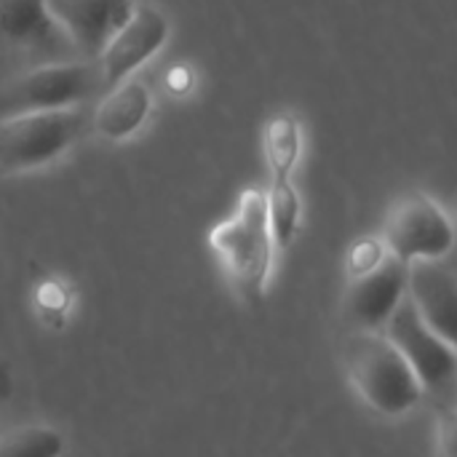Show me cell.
<instances>
[{
  "label": "cell",
  "mask_w": 457,
  "mask_h": 457,
  "mask_svg": "<svg viewBox=\"0 0 457 457\" xmlns=\"http://www.w3.org/2000/svg\"><path fill=\"white\" fill-rule=\"evenodd\" d=\"M410 292V265L386 257L375 270L351 278L343 297V316L353 332H378L386 329L394 311Z\"/></svg>",
  "instance_id": "ba28073f"
},
{
  "label": "cell",
  "mask_w": 457,
  "mask_h": 457,
  "mask_svg": "<svg viewBox=\"0 0 457 457\" xmlns=\"http://www.w3.org/2000/svg\"><path fill=\"white\" fill-rule=\"evenodd\" d=\"M209 249L220 260L233 289L246 303L262 300L276 254L265 190L246 187L238 195L236 212L209 230Z\"/></svg>",
  "instance_id": "6da1fadb"
},
{
  "label": "cell",
  "mask_w": 457,
  "mask_h": 457,
  "mask_svg": "<svg viewBox=\"0 0 457 457\" xmlns=\"http://www.w3.org/2000/svg\"><path fill=\"white\" fill-rule=\"evenodd\" d=\"M46 5L72 43L78 59H99L134 13L137 0H46Z\"/></svg>",
  "instance_id": "9c48e42d"
},
{
  "label": "cell",
  "mask_w": 457,
  "mask_h": 457,
  "mask_svg": "<svg viewBox=\"0 0 457 457\" xmlns=\"http://www.w3.org/2000/svg\"><path fill=\"white\" fill-rule=\"evenodd\" d=\"M150 115H153V91L145 80L134 75L107 88L99 96L88 126L99 139L118 145L137 137L150 120Z\"/></svg>",
  "instance_id": "7c38bea8"
},
{
  "label": "cell",
  "mask_w": 457,
  "mask_h": 457,
  "mask_svg": "<svg viewBox=\"0 0 457 457\" xmlns=\"http://www.w3.org/2000/svg\"><path fill=\"white\" fill-rule=\"evenodd\" d=\"M436 457H457V410H442L439 412Z\"/></svg>",
  "instance_id": "ac0fdd59"
},
{
  "label": "cell",
  "mask_w": 457,
  "mask_h": 457,
  "mask_svg": "<svg viewBox=\"0 0 457 457\" xmlns=\"http://www.w3.org/2000/svg\"><path fill=\"white\" fill-rule=\"evenodd\" d=\"M265 161L270 169V179H292L300 155H303V129L292 112H281L268 120L265 137Z\"/></svg>",
  "instance_id": "4fadbf2b"
},
{
  "label": "cell",
  "mask_w": 457,
  "mask_h": 457,
  "mask_svg": "<svg viewBox=\"0 0 457 457\" xmlns=\"http://www.w3.org/2000/svg\"><path fill=\"white\" fill-rule=\"evenodd\" d=\"M88 120L83 107L0 118V179L56 163L80 139Z\"/></svg>",
  "instance_id": "277c9868"
},
{
  "label": "cell",
  "mask_w": 457,
  "mask_h": 457,
  "mask_svg": "<svg viewBox=\"0 0 457 457\" xmlns=\"http://www.w3.org/2000/svg\"><path fill=\"white\" fill-rule=\"evenodd\" d=\"M386 257H388V249H386L383 238H361V241H356L351 246V252H348V281L375 270Z\"/></svg>",
  "instance_id": "e0dca14e"
},
{
  "label": "cell",
  "mask_w": 457,
  "mask_h": 457,
  "mask_svg": "<svg viewBox=\"0 0 457 457\" xmlns=\"http://www.w3.org/2000/svg\"><path fill=\"white\" fill-rule=\"evenodd\" d=\"M169 88H174L179 94L190 91L193 88V72H190V67H174L169 72Z\"/></svg>",
  "instance_id": "d6986e66"
},
{
  "label": "cell",
  "mask_w": 457,
  "mask_h": 457,
  "mask_svg": "<svg viewBox=\"0 0 457 457\" xmlns=\"http://www.w3.org/2000/svg\"><path fill=\"white\" fill-rule=\"evenodd\" d=\"M343 361L359 396L380 415H407L426 396L402 351L380 332H353L343 345Z\"/></svg>",
  "instance_id": "7a4b0ae2"
},
{
  "label": "cell",
  "mask_w": 457,
  "mask_h": 457,
  "mask_svg": "<svg viewBox=\"0 0 457 457\" xmlns=\"http://www.w3.org/2000/svg\"><path fill=\"white\" fill-rule=\"evenodd\" d=\"M386 337L402 351L434 407L457 410V351L423 324L410 295L388 319Z\"/></svg>",
  "instance_id": "5b68a950"
},
{
  "label": "cell",
  "mask_w": 457,
  "mask_h": 457,
  "mask_svg": "<svg viewBox=\"0 0 457 457\" xmlns=\"http://www.w3.org/2000/svg\"><path fill=\"white\" fill-rule=\"evenodd\" d=\"M8 391H11L8 372H5V370H0V399H5V396H8Z\"/></svg>",
  "instance_id": "ffe728a7"
},
{
  "label": "cell",
  "mask_w": 457,
  "mask_h": 457,
  "mask_svg": "<svg viewBox=\"0 0 457 457\" xmlns=\"http://www.w3.org/2000/svg\"><path fill=\"white\" fill-rule=\"evenodd\" d=\"M268 222L276 241V249H289L303 220V201L292 179H270L265 190Z\"/></svg>",
  "instance_id": "5bb4252c"
},
{
  "label": "cell",
  "mask_w": 457,
  "mask_h": 457,
  "mask_svg": "<svg viewBox=\"0 0 457 457\" xmlns=\"http://www.w3.org/2000/svg\"><path fill=\"white\" fill-rule=\"evenodd\" d=\"M169 35H171L169 16L150 3H137L129 21L115 32V37L96 59L102 70L104 91L126 78H134L137 70H142L150 59H155L169 43Z\"/></svg>",
  "instance_id": "52a82bcc"
},
{
  "label": "cell",
  "mask_w": 457,
  "mask_h": 457,
  "mask_svg": "<svg viewBox=\"0 0 457 457\" xmlns=\"http://www.w3.org/2000/svg\"><path fill=\"white\" fill-rule=\"evenodd\" d=\"M64 439L46 426H24L0 434V457H62Z\"/></svg>",
  "instance_id": "2e32d148"
},
{
  "label": "cell",
  "mask_w": 457,
  "mask_h": 457,
  "mask_svg": "<svg viewBox=\"0 0 457 457\" xmlns=\"http://www.w3.org/2000/svg\"><path fill=\"white\" fill-rule=\"evenodd\" d=\"M104 94L96 59L43 62L0 86V118L72 110Z\"/></svg>",
  "instance_id": "3957f363"
},
{
  "label": "cell",
  "mask_w": 457,
  "mask_h": 457,
  "mask_svg": "<svg viewBox=\"0 0 457 457\" xmlns=\"http://www.w3.org/2000/svg\"><path fill=\"white\" fill-rule=\"evenodd\" d=\"M410 300L423 324L457 351V276L439 260L410 265Z\"/></svg>",
  "instance_id": "8fae6325"
},
{
  "label": "cell",
  "mask_w": 457,
  "mask_h": 457,
  "mask_svg": "<svg viewBox=\"0 0 457 457\" xmlns=\"http://www.w3.org/2000/svg\"><path fill=\"white\" fill-rule=\"evenodd\" d=\"M32 308L43 327L64 329L75 308V289L59 276H46L32 289Z\"/></svg>",
  "instance_id": "9a60e30c"
},
{
  "label": "cell",
  "mask_w": 457,
  "mask_h": 457,
  "mask_svg": "<svg viewBox=\"0 0 457 457\" xmlns=\"http://www.w3.org/2000/svg\"><path fill=\"white\" fill-rule=\"evenodd\" d=\"M0 43L46 62H64V54L75 51L46 0H0Z\"/></svg>",
  "instance_id": "30bf717a"
},
{
  "label": "cell",
  "mask_w": 457,
  "mask_h": 457,
  "mask_svg": "<svg viewBox=\"0 0 457 457\" xmlns=\"http://www.w3.org/2000/svg\"><path fill=\"white\" fill-rule=\"evenodd\" d=\"M383 244L391 257L407 265L442 260L455 246V228L436 201L412 193L391 206L383 225Z\"/></svg>",
  "instance_id": "8992f818"
}]
</instances>
